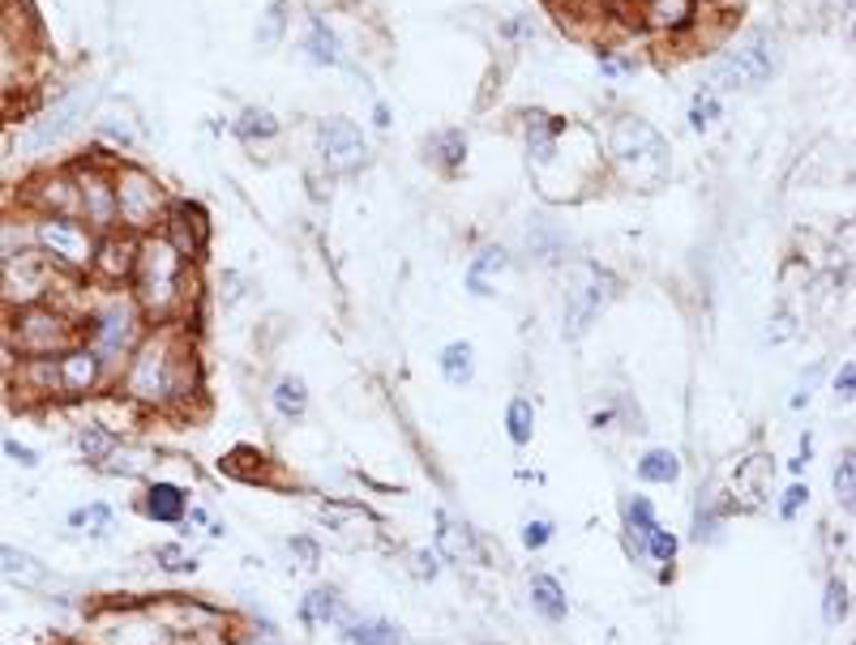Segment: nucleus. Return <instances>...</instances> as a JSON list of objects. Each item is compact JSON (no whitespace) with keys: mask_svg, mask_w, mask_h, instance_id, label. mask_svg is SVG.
Wrapping results in <instances>:
<instances>
[{"mask_svg":"<svg viewBox=\"0 0 856 645\" xmlns=\"http://www.w3.org/2000/svg\"><path fill=\"white\" fill-rule=\"evenodd\" d=\"M189 265L159 231L137 235V265H134V303L141 316L168 321L189 303Z\"/></svg>","mask_w":856,"mask_h":645,"instance_id":"nucleus-1","label":"nucleus"},{"mask_svg":"<svg viewBox=\"0 0 856 645\" xmlns=\"http://www.w3.org/2000/svg\"><path fill=\"white\" fill-rule=\"evenodd\" d=\"M193 355H184V346L176 343V334L159 330L150 334L146 343L134 350L129 359V372H125V393L134 402H150V406H163L172 398H184V368H189Z\"/></svg>","mask_w":856,"mask_h":645,"instance_id":"nucleus-2","label":"nucleus"},{"mask_svg":"<svg viewBox=\"0 0 856 645\" xmlns=\"http://www.w3.org/2000/svg\"><path fill=\"white\" fill-rule=\"evenodd\" d=\"M608 154H613L617 172L626 175V184L642 188V193H651L669 180V146L642 120H617L608 133Z\"/></svg>","mask_w":856,"mask_h":645,"instance_id":"nucleus-3","label":"nucleus"},{"mask_svg":"<svg viewBox=\"0 0 856 645\" xmlns=\"http://www.w3.org/2000/svg\"><path fill=\"white\" fill-rule=\"evenodd\" d=\"M112 193H116V227L129 235H155L168 215V193L155 175L137 163H112Z\"/></svg>","mask_w":856,"mask_h":645,"instance_id":"nucleus-4","label":"nucleus"},{"mask_svg":"<svg viewBox=\"0 0 856 645\" xmlns=\"http://www.w3.org/2000/svg\"><path fill=\"white\" fill-rule=\"evenodd\" d=\"M31 240L35 249L47 257V265L56 274H91L94 265V249H99V231L87 227L82 218L73 215H39L31 222Z\"/></svg>","mask_w":856,"mask_h":645,"instance_id":"nucleus-5","label":"nucleus"},{"mask_svg":"<svg viewBox=\"0 0 856 645\" xmlns=\"http://www.w3.org/2000/svg\"><path fill=\"white\" fill-rule=\"evenodd\" d=\"M9 343H13L18 355H26V359H56L60 350L73 346V321L60 308H52V303L18 308Z\"/></svg>","mask_w":856,"mask_h":645,"instance_id":"nucleus-6","label":"nucleus"},{"mask_svg":"<svg viewBox=\"0 0 856 645\" xmlns=\"http://www.w3.org/2000/svg\"><path fill=\"white\" fill-rule=\"evenodd\" d=\"M137 321H141V312H137L134 300H107L103 308H94L91 316L82 321V330H87V346H91L94 355H99V364L107 368V364H121L137 343Z\"/></svg>","mask_w":856,"mask_h":645,"instance_id":"nucleus-7","label":"nucleus"},{"mask_svg":"<svg viewBox=\"0 0 856 645\" xmlns=\"http://www.w3.org/2000/svg\"><path fill=\"white\" fill-rule=\"evenodd\" d=\"M56 287V269L47 265V257L39 249H26L13 261L0 265V300L9 308H35V303H47Z\"/></svg>","mask_w":856,"mask_h":645,"instance_id":"nucleus-8","label":"nucleus"},{"mask_svg":"<svg viewBox=\"0 0 856 645\" xmlns=\"http://www.w3.org/2000/svg\"><path fill=\"white\" fill-rule=\"evenodd\" d=\"M94 107V90L91 87H73L65 90L60 99H52L44 112L31 120V133H26V146L31 150H47V146H60L69 133L82 129V120L91 116Z\"/></svg>","mask_w":856,"mask_h":645,"instance_id":"nucleus-9","label":"nucleus"},{"mask_svg":"<svg viewBox=\"0 0 856 645\" xmlns=\"http://www.w3.org/2000/svg\"><path fill=\"white\" fill-rule=\"evenodd\" d=\"M613 278L600 269V265H574L570 269V291H566V334L570 338H583L591 330V321L604 312Z\"/></svg>","mask_w":856,"mask_h":645,"instance_id":"nucleus-10","label":"nucleus"},{"mask_svg":"<svg viewBox=\"0 0 856 645\" xmlns=\"http://www.w3.org/2000/svg\"><path fill=\"white\" fill-rule=\"evenodd\" d=\"M78 180V218L94 227L99 235L116 231V193H112V163L87 159V168L73 175Z\"/></svg>","mask_w":856,"mask_h":645,"instance_id":"nucleus-11","label":"nucleus"},{"mask_svg":"<svg viewBox=\"0 0 856 645\" xmlns=\"http://www.w3.org/2000/svg\"><path fill=\"white\" fill-rule=\"evenodd\" d=\"M317 154H321V163L330 168V172H356L364 168V159H368V146H364V133L352 125V120H343V116H330V120H321L317 125Z\"/></svg>","mask_w":856,"mask_h":645,"instance_id":"nucleus-12","label":"nucleus"},{"mask_svg":"<svg viewBox=\"0 0 856 645\" xmlns=\"http://www.w3.org/2000/svg\"><path fill=\"white\" fill-rule=\"evenodd\" d=\"M159 235H163L184 261H197L206 253V244H210V222L202 215V206H193V201H172L168 215H163Z\"/></svg>","mask_w":856,"mask_h":645,"instance_id":"nucleus-13","label":"nucleus"},{"mask_svg":"<svg viewBox=\"0 0 856 645\" xmlns=\"http://www.w3.org/2000/svg\"><path fill=\"white\" fill-rule=\"evenodd\" d=\"M728 65L741 73V82H766V78L779 69V39H775L766 26H754V31H745V35L732 44Z\"/></svg>","mask_w":856,"mask_h":645,"instance_id":"nucleus-14","label":"nucleus"},{"mask_svg":"<svg viewBox=\"0 0 856 645\" xmlns=\"http://www.w3.org/2000/svg\"><path fill=\"white\" fill-rule=\"evenodd\" d=\"M134 265H137V235H121V231H107V235H99V249H94V265L91 274L99 283H107V287H121V283H129L134 278Z\"/></svg>","mask_w":856,"mask_h":645,"instance_id":"nucleus-15","label":"nucleus"},{"mask_svg":"<svg viewBox=\"0 0 856 645\" xmlns=\"http://www.w3.org/2000/svg\"><path fill=\"white\" fill-rule=\"evenodd\" d=\"M99 372H103V364H99L91 346H69V350L56 355V393L78 398V393L99 385Z\"/></svg>","mask_w":856,"mask_h":645,"instance_id":"nucleus-16","label":"nucleus"},{"mask_svg":"<svg viewBox=\"0 0 856 645\" xmlns=\"http://www.w3.org/2000/svg\"><path fill=\"white\" fill-rule=\"evenodd\" d=\"M698 22V0H642V31L681 35Z\"/></svg>","mask_w":856,"mask_h":645,"instance_id":"nucleus-17","label":"nucleus"},{"mask_svg":"<svg viewBox=\"0 0 856 645\" xmlns=\"http://www.w3.org/2000/svg\"><path fill=\"white\" fill-rule=\"evenodd\" d=\"M26 201L39 210V215H73L78 218V180L69 172L44 175L39 188L26 193Z\"/></svg>","mask_w":856,"mask_h":645,"instance_id":"nucleus-18","label":"nucleus"},{"mask_svg":"<svg viewBox=\"0 0 856 645\" xmlns=\"http://www.w3.org/2000/svg\"><path fill=\"white\" fill-rule=\"evenodd\" d=\"M0 581L22 586V590H44V586H52V568L31 552H18V548L0 543Z\"/></svg>","mask_w":856,"mask_h":645,"instance_id":"nucleus-19","label":"nucleus"},{"mask_svg":"<svg viewBox=\"0 0 856 645\" xmlns=\"http://www.w3.org/2000/svg\"><path fill=\"white\" fill-rule=\"evenodd\" d=\"M505 265H510L505 249H501V244H484V249L476 253V261H471V269H467V287H471V296H493L489 278L501 274Z\"/></svg>","mask_w":856,"mask_h":645,"instance_id":"nucleus-20","label":"nucleus"},{"mask_svg":"<svg viewBox=\"0 0 856 645\" xmlns=\"http://www.w3.org/2000/svg\"><path fill=\"white\" fill-rule=\"evenodd\" d=\"M189 509V496H184L176 483H150L146 492V517L155 521H181Z\"/></svg>","mask_w":856,"mask_h":645,"instance_id":"nucleus-21","label":"nucleus"},{"mask_svg":"<svg viewBox=\"0 0 856 645\" xmlns=\"http://www.w3.org/2000/svg\"><path fill=\"white\" fill-rule=\"evenodd\" d=\"M442 521V530H437V548H442V556L446 560H476V534L463 526V521H450V517H437Z\"/></svg>","mask_w":856,"mask_h":645,"instance_id":"nucleus-22","label":"nucleus"},{"mask_svg":"<svg viewBox=\"0 0 856 645\" xmlns=\"http://www.w3.org/2000/svg\"><path fill=\"white\" fill-rule=\"evenodd\" d=\"M532 607L540 611L548 624H561L566 620V590L540 573V577H532Z\"/></svg>","mask_w":856,"mask_h":645,"instance_id":"nucleus-23","label":"nucleus"},{"mask_svg":"<svg viewBox=\"0 0 856 645\" xmlns=\"http://www.w3.org/2000/svg\"><path fill=\"white\" fill-rule=\"evenodd\" d=\"M343 642L347 645H403V633H399V624H390V620H361V624H347Z\"/></svg>","mask_w":856,"mask_h":645,"instance_id":"nucleus-24","label":"nucleus"},{"mask_svg":"<svg viewBox=\"0 0 856 645\" xmlns=\"http://www.w3.org/2000/svg\"><path fill=\"white\" fill-rule=\"evenodd\" d=\"M638 479L642 483H676L681 479V458H676L673 449H651L638 462Z\"/></svg>","mask_w":856,"mask_h":645,"instance_id":"nucleus-25","label":"nucleus"},{"mask_svg":"<svg viewBox=\"0 0 856 645\" xmlns=\"http://www.w3.org/2000/svg\"><path fill=\"white\" fill-rule=\"evenodd\" d=\"M442 377L450 385H467L476 377V350H471V343H450L442 350Z\"/></svg>","mask_w":856,"mask_h":645,"instance_id":"nucleus-26","label":"nucleus"},{"mask_svg":"<svg viewBox=\"0 0 856 645\" xmlns=\"http://www.w3.org/2000/svg\"><path fill=\"white\" fill-rule=\"evenodd\" d=\"M305 51H309V60H313V65H339V60H343V47H339L334 31H330L321 18H313V22H309V39H305Z\"/></svg>","mask_w":856,"mask_h":645,"instance_id":"nucleus-27","label":"nucleus"},{"mask_svg":"<svg viewBox=\"0 0 856 645\" xmlns=\"http://www.w3.org/2000/svg\"><path fill=\"white\" fill-rule=\"evenodd\" d=\"M278 120H274V112H266V107H244L240 112V120H236V137L240 141H271V137H278Z\"/></svg>","mask_w":856,"mask_h":645,"instance_id":"nucleus-28","label":"nucleus"},{"mask_svg":"<svg viewBox=\"0 0 856 645\" xmlns=\"http://www.w3.org/2000/svg\"><path fill=\"white\" fill-rule=\"evenodd\" d=\"M274 411L283 415V419H300L305 415V406H309V389L300 377H283L278 385H274Z\"/></svg>","mask_w":856,"mask_h":645,"instance_id":"nucleus-29","label":"nucleus"},{"mask_svg":"<svg viewBox=\"0 0 856 645\" xmlns=\"http://www.w3.org/2000/svg\"><path fill=\"white\" fill-rule=\"evenodd\" d=\"M300 615H305V624H334L343 615V602H339V595L330 586H317L313 595L305 599V607H300Z\"/></svg>","mask_w":856,"mask_h":645,"instance_id":"nucleus-30","label":"nucleus"},{"mask_svg":"<svg viewBox=\"0 0 856 645\" xmlns=\"http://www.w3.org/2000/svg\"><path fill=\"white\" fill-rule=\"evenodd\" d=\"M429 150H433V159L442 163V172H458V168H463V154H467V137L458 129H446L429 141Z\"/></svg>","mask_w":856,"mask_h":645,"instance_id":"nucleus-31","label":"nucleus"},{"mask_svg":"<svg viewBox=\"0 0 856 645\" xmlns=\"http://www.w3.org/2000/svg\"><path fill=\"white\" fill-rule=\"evenodd\" d=\"M155 462V453L150 449H129V445H116L107 458H103V471H112V474H141L146 467Z\"/></svg>","mask_w":856,"mask_h":645,"instance_id":"nucleus-32","label":"nucleus"},{"mask_svg":"<svg viewBox=\"0 0 856 645\" xmlns=\"http://www.w3.org/2000/svg\"><path fill=\"white\" fill-rule=\"evenodd\" d=\"M26 249H35L31 227L26 222H13V218H0V265L13 261L18 253H26Z\"/></svg>","mask_w":856,"mask_h":645,"instance_id":"nucleus-33","label":"nucleus"},{"mask_svg":"<svg viewBox=\"0 0 856 645\" xmlns=\"http://www.w3.org/2000/svg\"><path fill=\"white\" fill-rule=\"evenodd\" d=\"M505 428H510V440H514V445H527V440H532V431H536V411H532L527 398H514V402H510Z\"/></svg>","mask_w":856,"mask_h":645,"instance_id":"nucleus-34","label":"nucleus"},{"mask_svg":"<svg viewBox=\"0 0 856 645\" xmlns=\"http://www.w3.org/2000/svg\"><path fill=\"white\" fill-rule=\"evenodd\" d=\"M626 521H630V543H634V552H647V534L660 526L655 521V514H651V505L638 496L630 509H626Z\"/></svg>","mask_w":856,"mask_h":645,"instance_id":"nucleus-35","label":"nucleus"},{"mask_svg":"<svg viewBox=\"0 0 856 645\" xmlns=\"http://www.w3.org/2000/svg\"><path fill=\"white\" fill-rule=\"evenodd\" d=\"M283 26H287V0H271V9L262 13V26H258V47H274L283 39Z\"/></svg>","mask_w":856,"mask_h":645,"instance_id":"nucleus-36","label":"nucleus"},{"mask_svg":"<svg viewBox=\"0 0 856 645\" xmlns=\"http://www.w3.org/2000/svg\"><path fill=\"white\" fill-rule=\"evenodd\" d=\"M78 445H82L87 462H103V458L116 449V436H112V428H99V424H91V428H82Z\"/></svg>","mask_w":856,"mask_h":645,"instance_id":"nucleus-37","label":"nucleus"},{"mask_svg":"<svg viewBox=\"0 0 856 645\" xmlns=\"http://www.w3.org/2000/svg\"><path fill=\"white\" fill-rule=\"evenodd\" d=\"M822 615H826V624H840V620H848V586H844L840 577H831V581H826V602H822Z\"/></svg>","mask_w":856,"mask_h":645,"instance_id":"nucleus-38","label":"nucleus"},{"mask_svg":"<svg viewBox=\"0 0 856 645\" xmlns=\"http://www.w3.org/2000/svg\"><path fill=\"white\" fill-rule=\"evenodd\" d=\"M720 112H723V107H720V94L703 90V94H698V99L689 103V125L703 133L707 125H711V120H716V116H720Z\"/></svg>","mask_w":856,"mask_h":645,"instance_id":"nucleus-39","label":"nucleus"},{"mask_svg":"<svg viewBox=\"0 0 856 645\" xmlns=\"http://www.w3.org/2000/svg\"><path fill=\"white\" fill-rule=\"evenodd\" d=\"M835 496L844 500V509H853V500H856V467H853V453H844V462L835 467Z\"/></svg>","mask_w":856,"mask_h":645,"instance_id":"nucleus-40","label":"nucleus"},{"mask_svg":"<svg viewBox=\"0 0 856 645\" xmlns=\"http://www.w3.org/2000/svg\"><path fill=\"white\" fill-rule=\"evenodd\" d=\"M707 78H711V94H716V90H737V87H745V82H741V73H737L732 65H728V56H723V60H716V65L707 69Z\"/></svg>","mask_w":856,"mask_h":645,"instance_id":"nucleus-41","label":"nucleus"},{"mask_svg":"<svg viewBox=\"0 0 856 645\" xmlns=\"http://www.w3.org/2000/svg\"><path fill=\"white\" fill-rule=\"evenodd\" d=\"M69 521H73V526H91V534H99V530H107L112 514H107V505H91V509H78Z\"/></svg>","mask_w":856,"mask_h":645,"instance_id":"nucleus-42","label":"nucleus"},{"mask_svg":"<svg viewBox=\"0 0 856 645\" xmlns=\"http://www.w3.org/2000/svg\"><path fill=\"white\" fill-rule=\"evenodd\" d=\"M647 552H651L655 560H673L676 556V539L669 534V530H660V526H655V530L647 534Z\"/></svg>","mask_w":856,"mask_h":645,"instance_id":"nucleus-43","label":"nucleus"},{"mask_svg":"<svg viewBox=\"0 0 856 645\" xmlns=\"http://www.w3.org/2000/svg\"><path fill=\"white\" fill-rule=\"evenodd\" d=\"M548 539H552V526H548V521H527V526H523V543H527L532 552H540Z\"/></svg>","mask_w":856,"mask_h":645,"instance_id":"nucleus-44","label":"nucleus"},{"mask_svg":"<svg viewBox=\"0 0 856 645\" xmlns=\"http://www.w3.org/2000/svg\"><path fill=\"white\" fill-rule=\"evenodd\" d=\"M155 560H159L163 568H172V573H184V568H193V560L184 556L181 548H155Z\"/></svg>","mask_w":856,"mask_h":645,"instance_id":"nucleus-45","label":"nucleus"},{"mask_svg":"<svg viewBox=\"0 0 856 645\" xmlns=\"http://www.w3.org/2000/svg\"><path fill=\"white\" fill-rule=\"evenodd\" d=\"M4 453H9L18 467H39V453L26 449V445H18V440H4Z\"/></svg>","mask_w":856,"mask_h":645,"instance_id":"nucleus-46","label":"nucleus"},{"mask_svg":"<svg viewBox=\"0 0 856 645\" xmlns=\"http://www.w3.org/2000/svg\"><path fill=\"white\" fill-rule=\"evenodd\" d=\"M835 393H840L844 402H853V393H856V368L853 364H844V368H840V377H835Z\"/></svg>","mask_w":856,"mask_h":645,"instance_id":"nucleus-47","label":"nucleus"},{"mask_svg":"<svg viewBox=\"0 0 856 645\" xmlns=\"http://www.w3.org/2000/svg\"><path fill=\"white\" fill-rule=\"evenodd\" d=\"M806 496H810V492H806V487H801V483H797V487H788V496H784V517H792V514H797V509H801V500H806Z\"/></svg>","mask_w":856,"mask_h":645,"instance_id":"nucleus-48","label":"nucleus"},{"mask_svg":"<svg viewBox=\"0 0 856 645\" xmlns=\"http://www.w3.org/2000/svg\"><path fill=\"white\" fill-rule=\"evenodd\" d=\"M415 573H420V577H437V556L415 552Z\"/></svg>","mask_w":856,"mask_h":645,"instance_id":"nucleus-49","label":"nucleus"},{"mask_svg":"<svg viewBox=\"0 0 856 645\" xmlns=\"http://www.w3.org/2000/svg\"><path fill=\"white\" fill-rule=\"evenodd\" d=\"M292 552H300V556L309 560V564H313V560H317V548H313V543H309V539H296V543H292Z\"/></svg>","mask_w":856,"mask_h":645,"instance_id":"nucleus-50","label":"nucleus"},{"mask_svg":"<svg viewBox=\"0 0 856 645\" xmlns=\"http://www.w3.org/2000/svg\"><path fill=\"white\" fill-rule=\"evenodd\" d=\"M698 4H703V0H698Z\"/></svg>","mask_w":856,"mask_h":645,"instance_id":"nucleus-51","label":"nucleus"}]
</instances>
